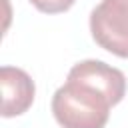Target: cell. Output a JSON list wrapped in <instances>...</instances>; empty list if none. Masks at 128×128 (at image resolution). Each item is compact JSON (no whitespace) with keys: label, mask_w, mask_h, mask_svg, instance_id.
<instances>
[{"label":"cell","mask_w":128,"mask_h":128,"mask_svg":"<svg viewBox=\"0 0 128 128\" xmlns=\"http://www.w3.org/2000/svg\"><path fill=\"white\" fill-rule=\"evenodd\" d=\"M110 108L100 90L68 78L52 96V114L62 128H104Z\"/></svg>","instance_id":"6da1fadb"},{"label":"cell","mask_w":128,"mask_h":128,"mask_svg":"<svg viewBox=\"0 0 128 128\" xmlns=\"http://www.w3.org/2000/svg\"><path fill=\"white\" fill-rule=\"evenodd\" d=\"M90 32L100 48L128 58V0H102L90 12Z\"/></svg>","instance_id":"7a4b0ae2"},{"label":"cell","mask_w":128,"mask_h":128,"mask_svg":"<svg viewBox=\"0 0 128 128\" xmlns=\"http://www.w3.org/2000/svg\"><path fill=\"white\" fill-rule=\"evenodd\" d=\"M68 80H76L100 90L112 106H116L126 94V76L122 70L104 64L102 60H82L68 72Z\"/></svg>","instance_id":"3957f363"},{"label":"cell","mask_w":128,"mask_h":128,"mask_svg":"<svg viewBox=\"0 0 128 128\" xmlns=\"http://www.w3.org/2000/svg\"><path fill=\"white\" fill-rule=\"evenodd\" d=\"M0 88H2V116L12 118L24 114L36 94L34 80L16 66H2L0 68Z\"/></svg>","instance_id":"277c9868"},{"label":"cell","mask_w":128,"mask_h":128,"mask_svg":"<svg viewBox=\"0 0 128 128\" xmlns=\"http://www.w3.org/2000/svg\"><path fill=\"white\" fill-rule=\"evenodd\" d=\"M40 12L46 14H58V12H66L68 8H72V4L76 0H30Z\"/></svg>","instance_id":"5b68a950"}]
</instances>
